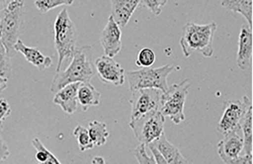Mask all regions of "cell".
<instances>
[{"mask_svg":"<svg viewBox=\"0 0 253 164\" xmlns=\"http://www.w3.org/2000/svg\"><path fill=\"white\" fill-rule=\"evenodd\" d=\"M91 164H105V160L101 156H95L91 160Z\"/></svg>","mask_w":253,"mask_h":164,"instance_id":"obj_34","label":"cell"},{"mask_svg":"<svg viewBox=\"0 0 253 164\" xmlns=\"http://www.w3.org/2000/svg\"><path fill=\"white\" fill-rule=\"evenodd\" d=\"M164 124L165 116L160 110L149 112L129 122L135 137L146 146L164 134Z\"/></svg>","mask_w":253,"mask_h":164,"instance_id":"obj_7","label":"cell"},{"mask_svg":"<svg viewBox=\"0 0 253 164\" xmlns=\"http://www.w3.org/2000/svg\"><path fill=\"white\" fill-rule=\"evenodd\" d=\"M73 134L77 137L78 144H79V147H80L81 151H85V150L93 148L94 145H93V143L90 139L87 128L84 127L83 125L78 124L75 127V129L73 131Z\"/></svg>","mask_w":253,"mask_h":164,"instance_id":"obj_23","label":"cell"},{"mask_svg":"<svg viewBox=\"0 0 253 164\" xmlns=\"http://www.w3.org/2000/svg\"><path fill=\"white\" fill-rule=\"evenodd\" d=\"M12 75L11 58L7 53L6 48L0 40V77L9 80Z\"/></svg>","mask_w":253,"mask_h":164,"instance_id":"obj_22","label":"cell"},{"mask_svg":"<svg viewBox=\"0 0 253 164\" xmlns=\"http://www.w3.org/2000/svg\"><path fill=\"white\" fill-rule=\"evenodd\" d=\"M100 44L104 55L110 58L115 57L122 49L121 30L111 16L108 17V21L101 32Z\"/></svg>","mask_w":253,"mask_h":164,"instance_id":"obj_11","label":"cell"},{"mask_svg":"<svg viewBox=\"0 0 253 164\" xmlns=\"http://www.w3.org/2000/svg\"><path fill=\"white\" fill-rule=\"evenodd\" d=\"M0 3H1V2H0Z\"/></svg>","mask_w":253,"mask_h":164,"instance_id":"obj_37","label":"cell"},{"mask_svg":"<svg viewBox=\"0 0 253 164\" xmlns=\"http://www.w3.org/2000/svg\"><path fill=\"white\" fill-rule=\"evenodd\" d=\"M252 107V102L246 96L241 100H232L225 103L224 111L217 124V131L221 134L240 129V122L248 110Z\"/></svg>","mask_w":253,"mask_h":164,"instance_id":"obj_8","label":"cell"},{"mask_svg":"<svg viewBox=\"0 0 253 164\" xmlns=\"http://www.w3.org/2000/svg\"><path fill=\"white\" fill-rule=\"evenodd\" d=\"M0 39H1V34H0Z\"/></svg>","mask_w":253,"mask_h":164,"instance_id":"obj_36","label":"cell"},{"mask_svg":"<svg viewBox=\"0 0 253 164\" xmlns=\"http://www.w3.org/2000/svg\"><path fill=\"white\" fill-rule=\"evenodd\" d=\"M167 3V0H142V1L139 2V4L147 8L156 16H159L162 13V9Z\"/></svg>","mask_w":253,"mask_h":164,"instance_id":"obj_26","label":"cell"},{"mask_svg":"<svg viewBox=\"0 0 253 164\" xmlns=\"http://www.w3.org/2000/svg\"><path fill=\"white\" fill-rule=\"evenodd\" d=\"M221 6L241 14L248 22V28L253 29V1L252 0H223L220 2Z\"/></svg>","mask_w":253,"mask_h":164,"instance_id":"obj_19","label":"cell"},{"mask_svg":"<svg viewBox=\"0 0 253 164\" xmlns=\"http://www.w3.org/2000/svg\"><path fill=\"white\" fill-rule=\"evenodd\" d=\"M8 86V80L0 77V94H1L4 90H6Z\"/></svg>","mask_w":253,"mask_h":164,"instance_id":"obj_33","label":"cell"},{"mask_svg":"<svg viewBox=\"0 0 253 164\" xmlns=\"http://www.w3.org/2000/svg\"><path fill=\"white\" fill-rule=\"evenodd\" d=\"M1 130H2V122H0V133H1ZM1 135V134H0Z\"/></svg>","mask_w":253,"mask_h":164,"instance_id":"obj_35","label":"cell"},{"mask_svg":"<svg viewBox=\"0 0 253 164\" xmlns=\"http://www.w3.org/2000/svg\"><path fill=\"white\" fill-rule=\"evenodd\" d=\"M15 52L21 53L26 61L30 64H32L37 69L44 71L48 68H50L53 64L52 58L43 55L37 48L35 47H29L25 45L21 39H19L14 47Z\"/></svg>","mask_w":253,"mask_h":164,"instance_id":"obj_16","label":"cell"},{"mask_svg":"<svg viewBox=\"0 0 253 164\" xmlns=\"http://www.w3.org/2000/svg\"><path fill=\"white\" fill-rule=\"evenodd\" d=\"M156 60V55L154 51L150 48H143L139 51L136 59V66L143 68H150Z\"/></svg>","mask_w":253,"mask_h":164,"instance_id":"obj_25","label":"cell"},{"mask_svg":"<svg viewBox=\"0 0 253 164\" xmlns=\"http://www.w3.org/2000/svg\"><path fill=\"white\" fill-rule=\"evenodd\" d=\"M94 68L100 81L104 84L118 87L125 82V71L113 58L105 55L97 58L94 61Z\"/></svg>","mask_w":253,"mask_h":164,"instance_id":"obj_10","label":"cell"},{"mask_svg":"<svg viewBox=\"0 0 253 164\" xmlns=\"http://www.w3.org/2000/svg\"><path fill=\"white\" fill-rule=\"evenodd\" d=\"M11 111L8 102L5 99H0V122H3V120L11 114Z\"/></svg>","mask_w":253,"mask_h":164,"instance_id":"obj_28","label":"cell"},{"mask_svg":"<svg viewBox=\"0 0 253 164\" xmlns=\"http://www.w3.org/2000/svg\"><path fill=\"white\" fill-rule=\"evenodd\" d=\"M242 150L243 138L240 129L224 134V137L217 144L218 155L224 163L237 158Z\"/></svg>","mask_w":253,"mask_h":164,"instance_id":"obj_12","label":"cell"},{"mask_svg":"<svg viewBox=\"0 0 253 164\" xmlns=\"http://www.w3.org/2000/svg\"><path fill=\"white\" fill-rule=\"evenodd\" d=\"M54 39L55 48L59 56V62L57 66V73L62 70L69 60L73 58L78 32L75 23L69 15V11L64 8L58 14L54 23Z\"/></svg>","mask_w":253,"mask_h":164,"instance_id":"obj_4","label":"cell"},{"mask_svg":"<svg viewBox=\"0 0 253 164\" xmlns=\"http://www.w3.org/2000/svg\"><path fill=\"white\" fill-rule=\"evenodd\" d=\"M148 146V148L150 149V151H151V153H152V155H153V157H154V159H155V162H156V164H169L164 158H163V156L159 153V151L157 150V148L153 145V144H148L147 145Z\"/></svg>","mask_w":253,"mask_h":164,"instance_id":"obj_31","label":"cell"},{"mask_svg":"<svg viewBox=\"0 0 253 164\" xmlns=\"http://www.w3.org/2000/svg\"><path fill=\"white\" fill-rule=\"evenodd\" d=\"M34 4L42 14H45L48 11L62 5H73L74 0H36Z\"/></svg>","mask_w":253,"mask_h":164,"instance_id":"obj_24","label":"cell"},{"mask_svg":"<svg viewBox=\"0 0 253 164\" xmlns=\"http://www.w3.org/2000/svg\"><path fill=\"white\" fill-rule=\"evenodd\" d=\"M253 56V35L252 31L245 25L241 27L238 39V51L236 64L239 69L245 71L252 66Z\"/></svg>","mask_w":253,"mask_h":164,"instance_id":"obj_13","label":"cell"},{"mask_svg":"<svg viewBox=\"0 0 253 164\" xmlns=\"http://www.w3.org/2000/svg\"><path fill=\"white\" fill-rule=\"evenodd\" d=\"M100 103V94L90 83H81L78 89V104L84 111L90 107L98 106Z\"/></svg>","mask_w":253,"mask_h":164,"instance_id":"obj_18","label":"cell"},{"mask_svg":"<svg viewBox=\"0 0 253 164\" xmlns=\"http://www.w3.org/2000/svg\"><path fill=\"white\" fill-rule=\"evenodd\" d=\"M190 88L191 82L186 79L179 84H173L162 93L159 110L164 116H169L175 124H180L186 118L184 106Z\"/></svg>","mask_w":253,"mask_h":164,"instance_id":"obj_6","label":"cell"},{"mask_svg":"<svg viewBox=\"0 0 253 164\" xmlns=\"http://www.w3.org/2000/svg\"><path fill=\"white\" fill-rule=\"evenodd\" d=\"M225 164H253L252 154H243L239 155L237 158L225 162Z\"/></svg>","mask_w":253,"mask_h":164,"instance_id":"obj_29","label":"cell"},{"mask_svg":"<svg viewBox=\"0 0 253 164\" xmlns=\"http://www.w3.org/2000/svg\"><path fill=\"white\" fill-rule=\"evenodd\" d=\"M151 144L157 148L159 153L169 164H189L188 160L183 156L181 151L175 145L169 142L165 134Z\"/></svg>","mask_w":253,"mask_h":164,"instance_id":"obj_17","label":"cell"},{"mask_svg":"<svg viewBox=\"0 0 253 164\" xmlns=\"http://www.w3.org/2000/svg\"><path fill=\"white\" fill-rule=\"evenodd\" d=\"M80 83L70 84L60 90L54 97V104L62 108L64 111L73 114L79 108L78 104V89Z\"/></svg>","mask_w":253,"mask_h":164,"instance_id":"obj_15","label":"cell"},{"mask_svg":"<svg viewBox=\"0 0 253 164\" xmlns=\"http://www.w3.org/2000/svg\"><path fill=\"white\" fill-rule=\"evenodd\" d=\"M92 54L93 50L89 45L77 47L69 66L55 74L50 91L57 94L70 84L90 83L95 70Z\"/></svg>","mask_w":253,"mask_h":164,"instance_id":"obj_1","label":"cell"},{"mask_svg":"<svg viewBox=\"0 0 253 164\" xmlns=\"http://www.w3.org/2000/svg\"><path fill=\"white\" fill-rule=\"evenodd\" d=\"M175 70L172 65L159 68H144L141 70L128 71L127 81L131 92L143 89H156L162 93L168 90L167 78Z\"/></svg>","mask_w":253,"mask_h":164,"instance_id":"obj_5","label":"cell"},{"mask_svg":"<svg viewBox=\"0 0 253 164\" xmlns=\"http://www.w3.org/2000/svg\"><path fill=\"white\" fill-rule=\"evenodd\" d=\"M10 155L9 147L2 138V136L0 135V161H4L6 160Z\"/></svg>","mask_w":253,"mask_h":164,"instance_id":"obj_30","label":"cell"},{"mask_svg":"<svg viewBox=\"0 0 253 164\" xmlns=\"http://www.w3.org/2000/svg\"><path fill=\"white\" fill-rule=\"evenodd\" d=\"M161 96L162 92L156 89H143L131 92L129 101L131 105L130 121L149 112L159 110Z\"/></svg>","mask_w":253,"mask_h":164,"instance_id":"obj_9","label":"cell"},{"mask_svg":"<svg viewBox=\"0 0 253 164\" xmlns=\"http://www.w3.org/2000/svg\"><path fill=\"white\" fill-rule=\"evenodd\" d=\"M216 28L217 25L214 22L206 25L187 23L183 28L180 39L184 56L189 58L193 52H198L204 57L211 58L214 52L212 44Z\"/></svg>","mask_w":253,"mask_h":164,"instance_id":"obj_3","label":"cell"},{"mask_svg":"<svg viewBox=\"0 0 253 164\" xmlns=\"http://www.w3.org/2000/svg\"><path fill=\"white\" fill-rule=\"evenodd\" d=\"M134 156L138 164H156L153 155H149L146 150V145L139 144L134 150Z\"/></svg>","mask_w":253,"mask_h":164,"instance_id":"obj_27","label":"cell"},{"mask_svg":"<svg viewBox=\"0 0 253 164\" xmlns=\"http://www.w3.org/2000/svg\"><path fill=\"white\" fill-rule=\"evenodd\" d=\"M240 130L243 138V150L245 154L253 151V108L250 107L240 122Z\"/></svg>","mask_w":253,"mask_h":164,"instance_id":"obj_20","label":"cell"},{"mask_svg":"<svg viewBox=\"0 0 253 164\" xmlns=\"http://www.w3.org/2000/svg\"><path fill=\"white\" fill-rule=\"evenodd\" d=\"M39 164H62V163L59 161V159L50 150H47L45 160L43 162L39 163Z\"/></svg>","mask_w":253,"mask_h":164,"instance_id":"obj_32","label":"cell"},{"mask_svg":"<svg viewBox=\"0 0 253 164\" xmlns=\"http://www.w3.org/2000/svg\"><path fill=\"white\" fill-rule=\"evenodd\" d=\"M3 4L2 17L0 19V40L10 58H13L16 55L14 47L25 26V3L22 0H8Z\"/></svg>","mask_w":253,"mask_h":164,"instance_id":"obj_2","label":"cell"},{"mask_svg":"<svg viewBox=\"0 0 253 164\" xmlns=\"http://www.w3.org/2000/svg\"><path fill=\"white\" fill-rule=\"evenodd\" d=\"M139 0H115L111 3V17L114 22L123 28L129 22L133 12L139 5Z\"/></svg>","mask_w":253,"mask_h":164,"instance_id":"obj_14","label":"cell"},{"mask_svg":"<svg viewBox=\"0 0 253 164\" xmlns=\"http://www.w3.org/2000/svg\"><path fill=\"white\" fill-rule=\"evenodd\" d=\"M88 133L94 146H102L106 143L109 132L106 124L98 120H92L88 123Z\"/></svg>","mask_w":253,"mask_h":164,"instance_id":"obj_21","label":"cell"}]
</instances>
